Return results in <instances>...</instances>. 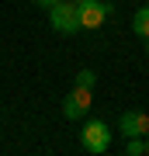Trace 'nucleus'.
Masks as SVG:
<instances>
[{"mask_svg":"<svg viewBox=\"0 0 149 156\" xmlns=\"http://www.w3.org/2000/svg\"><path fill=\"white\" fill-rule=\"evenodd\" d=\"M49 24H52V31H59V35L83 31L80 28V4H73V0H55L49 7Z\"/></svg>","mask_w":149,"mask_h":156,"instance_id":"obj_1","label":"nucleus"},{"mask_svg":"<svg viewBox=\"0 0 149 156\" xmlns=\"http://www.w3.org/2000/svg\"><path fill=\"white\" fill-rule=\"evenodd\" d=\"M80 146H83L87 153H108V146H111V128L101 122V118L87 122L83 132H80Z\"/></svg>","mask_w":149,"mask_h":156,"instance_id":"obj_2","label":"nucleus"},{"mask_svg":"<svg viewBox=\"0 0 149 156\" xmlns=\"http://www.w3.org/2000/svg\"><path fill=\"white\" fill-rule=\"evenodd\" d=\"M108 17H111V7L104 4V0H83V4H80V28L97 31Z\"/></svg>","mask_w":149,"mask_h":156,"instance_id":"obj_3","label":"nucleus"},{"mask_svg":"<svg viewBox=\"0 0 149 156\" xmlns=\"http://www.w3.org/2000/svg\"><path fill=\"white\" fill-rule=\"evenodd\" d=\"M90 101H94V94H90V87H73V94L62 101V115L69 118V122H76V118L87 115Z\"/></svg>","mask_w":149,"mask_h":156,"instance_id":"obj_4","label":"nucleus"},{"mask_svg":"<svg viewBox=\"0 0 149 156\" xmlns=\"http://www.w3.org/2000/svg\"><path fill=\"white\" fill-rule=\"evenodd\" d=\"M122 132L128 135V139H142V135H149V115H142V111H125L122 115Z\"/></svg>","mask_w":149,"mask_h":156,"instance_id":"obj_5","label":"nucleus"},{"mask_svg":"<svg viewBox=\"0 0 149 156\" xmlns=\"http://www.w3.org/2000/svg\"><path fill=\"white\" fill-rule=\"evenodd\" d=\"M132 31L142 35V38H149V7H139V11L132 14Z\"/></svg>","mask_w":149,"mask_h":156,"instance_id":"obj_6","label":"nucleus"},{"mask_svg":"<svg viewBox=\"0 0 149 156\" xmlns=\"http://www.w3.org/2000/svg\"><path fill=\"white\" fill-rule=\"evenodd\" d=\"M94 83H97V73L94 69H80L76 73V87H90L94 90Z\"/></svg>","mask_w":149,"mask_h":156,"instance_id":"obj_7","label":"nucleus"},{"mask_svg":"<svg viewBox=\"0 0 149 156\" xmlns=\"http://www.w3.org/2000/svg\"><path fill=\"white\" fill-rule=\"evenodd\" d=\"M125 153H128V156H146V142H142V139H139V135H135V139H128Z\"/></svg>","mask_w":149,"mask_h":156,"instance_id":"obj_8","label":"nucleus"},{"mask_svg":"<svg viewBox=\"0 0 149 156\" xmlns=\"http://www.w3.org/2000/svg\"><path fill=\"white\" fill-rule=\"evenodd\" d=\"M35 4H38V7H52L55 0H35Z\"/></svg>","mask_w":149,"mask_h":156,"instance_id":"obj_9","label":"nucleus"},{"mask_svg":"<svg viewBox=\"0 0 149 156\" xmlns=\"http://www.w3.org/2000/svg\"><path fill=\"white\" fill-rule=\"evenodd\" d=\"M146 56H149V38H146Z\"/></svg>","mask_w":149,"mask_h":156,"instance_id":"obj_10","label":"nucleus"},{"mask_svg":"<svg viewBox=\"0 0 149 156\" xmlns=\"http://www.w3.org/2000/svg\"><path fill=\"white\" fill-rule=\"evenodd\" d=\"M146 156H149V139H146Z\"/></svg>","mask_w":149,"mask_h":156,"instance_id":"obj_11","label":"nucleus"},{"mask_svg":"<svg viewBox=\"0 0 149 156\" xmlns=\"http://www.w3.org/2000/svg\"><path fill=\"white\" fill-rule=\"evenodd\" d=\"M73 4H83V0H73Z\"/></svg>","mask_w":149,"mask_h":156,"instance_id":"obj_12","label":"nucleus"}]
</instances>
